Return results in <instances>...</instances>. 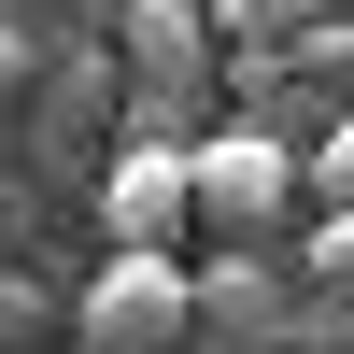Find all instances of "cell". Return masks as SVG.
<instances>
[{
    "instance_id": "cell-1",
    "label": "cell",
    "mask_w": 354,
    "mask_h": 354,
    "mask_svg": "<svg viewBox=\"0 0 354 354\" xmlns=\"http://www.w3.org/2000/svg\"><path fill=\"white\" fill-rule=\"evenodd\" d=\"M283 198H298V142H270V128H213V142H185V227L255 241V227H283Z\"/></svg>"
},
{
    "instance_id": "cell-2",
    "label": "cell",
    "mask_w": 354,
    "mask_h": 354,
    "mask_svg": "<svg viewBox=\"0 0 354 354\" xmlns=\"http://www.w3.org/2000/svg\"><path fill=\"white\" fill-rule=\"evenodd\" d=\"M71 340L85 354H170V340H198L185 326V255H100L85 298H71Z\"/></svg>"
},
{
    "instance_id": "cell-3",
    "label": "cell",
    "mask_w": 354,
    "mask_h": 354,
    "mask_svg": "<svg viewBox=\"0 0 354 354\" xmlns=\"http://www.w3.org/2000/svg\"><path fill=\"white\" fill-rule=\"evenodd\" d=\"M100 241L113 255H185V142H128L100 170Z\"/></svg>"
},
{
    "instance_id": "cell-4",
    "label": "cell",
    "mask_w": 354,
    "mask_h": 354,
    "mask_svg": "<svg viewBox=\"0 0 354 354\" xmlns=\"http://www.w3.org/2000/svg\"><path fill=\"white\" fill-rule=\"evenodd\" d=\"M128 57H156V71H185V57H213V28H198V0H128Z\"/></svg>"
},
{
    "instance_id": "cell-5",
    "label": "cell",
    "mask_w": 354,
    "mask_h": 354,
    "mask_svg": "<svg viewBox=\"0 0 354 354\" xmlns=\"http://www.w3.org/2000/svg\"><path fill=\"white\" fill-rule=\"evenodd\" d=\"M312 198L354 213V113H326V142H312Z\"/></svg>"
},
{
    "instance_id": "cell-6",
    "label": "cell",
    "mask_w": 354,
    "mask_h": 354,
    "mask_svg": "<svg viewBox=\"0 0 354 354\" xmlns=\"http://www.w3.org/2000/svg\"><path fill=\"white\" fill-rule=\"evenodd\" d=\"M312 283L354 298V213H312Z\"/></svg>"
},
{
    "instance_id": "cell-7",
    "label": "cell",
    "mask_w": 354,
    "mask_h": 354,
    "mask_svg": "<svg viewBox=\"0 0 354 354\" xmlns=\"http://www.w3.org/2000/svg\"><path fill=\"white\" fill-rule=\"evenodd\" d=\"M283 15H312V0H213V15H198V28H255V43H270Z\"/></svg>"
},
{
    "instance_id": "cell-8",
    "label": "cell",
    "mask_w": 354,
    "mask_h": 354,
    "mask_svg": "<svg viewBox=\"0 0 354 354\" xmlns=\"http://www.w3.org/2000/svg\"><path fill=\"white\" fill-rule=\"evenodd\" d=\"M43 326V298H28V283H0V340H28Z\"/></svg>"
},
{
    "instance_id": "cell-9",
    "label": "cell",
    "mask_w": 354,
    "mask_h": 354,
    "mask_svg": "<svg viewBox=\"0 0 354 354\" xmlns=\"http://www.w3.org/2000/svg\"><path fill=\"white\" fill-rule=\"evenodd\" d=\"M15 71H28V28H15V15H0V85H15Z\"/></svg>"
},
{
    "instance_id": "cell-10",
    "label": "cell",
    "mask_w": 354,
    "mask_h": 354,
    "mask_svg": "<svg viewBox=\"0 0 354 354\" xmlns=\"http://www.w3.org/2000/svg\"><path fill=\"white\" fill-rule=\"evenodd\" d=\"M170 354H227V340H170Z\"/></svg>"
}]
</instances>
